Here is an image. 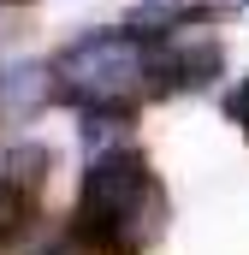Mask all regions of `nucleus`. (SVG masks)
Wrapping results in <instances>:
<instances>
[{
    "label": "nucleus",
    "mask_w": 249,
    "mask_h": 255,
    "mask_svg": "<svg viewBox=\"0 0 249 255\" xmlns=\"http://www.w3.org/2000/svg\"><path fill=\"white\" fill-rule=\"evenodd\" d=\"M160 214H166V196L154 184V166L136 148H107V154L89 160V172H83V214H77L83 232H95L101 244L130 255L142 238H154Z\"/></svg>",
    "instance_id": "1"
},
{
    "label": "nucleus",
    "mask_w": 249,
    "mask_h": 255,
    "mask_svg": "<svg viewBox=\"0 0 249 255\" xmlns=\"http://www.w3.org/2000/svg\"><path fill=\"white\" fill-rule=\"evenodd\" d=\"M142 42L148 36H136V30H89L48 65V83L65 101H77L89 113H107L130 89H142Z\"/></svg>",
    "instance_id": "2"
},
{
    "label": "nucleus",
    "mask_w": 249,
    "mask_h": 255,
    "mask_svg": "<svg viewBox=\"0 0 249 255\" xmlns=\"http://www.w3.org/2000/svg\"><path fill=\"white\" fill-rule=\"evenodd\" d=\"M220 71H226V48L208 30L172 24L142 42V83H154V89H208Z\"/></svg>",
    "instance_id": "3"
},
{
    "label": "nucleus",
    "mask_w": 249,
    "mask_h": 255,
    "mask_svg": "<svg viewBox=\"0 0 249 255\" xmlns=\"http://www.w3.org/2000/svg\"><path fill=\"white\" fill-rule=\"evenodd\" d=\"M48 65H12V71H0V119H24V113H36L42 101H48Z\"/></svg>",
    "instance_id": "4"
},
{
    "label": "nucleus",
    "mask_w": 249,
    "mask_h": 255,
    "mask_svg": "<svg viewBox=\"0 0 249 255\" xmlns=\"http://www.w3.org/2000/svg\"><path fill=\"white\" fill-rule=\"evenodd\" d=\"M30 208H36V190L0 172V238H6V232H18V220H24Z\"/></svg>",
    "instance_id": "5"
},
{
    "label": "nucleus",
    "mask_w": 249,
    "mask_h": 255,
    "mask_svg": "<svg viewBox=\"0 0 249 255\" xmlns=\"http://www.w3.org/2000/svg\"><path fill=\"white\" fill-rule=\"evenodd\" d=\"M226 113H232V125L249 136V77L238 83V89H232V95H226Z\"/></svg>",
    "instance_id": "6"
},
{
    "label": "nucleus",
    "mask_w": 249,
    "mask_h": 255,
    "mask_svg": "<svg viewBox=\"0 0 249 255\" xmlns=\"http://www.w3.org/2000/svg\"><path fill=\"white\" fill-rule=\"evenodd\" d=\"M238 6H249V0H238Z\"/></svg>",
    "instance_id": "7"
}]
</instances>
